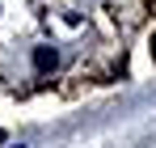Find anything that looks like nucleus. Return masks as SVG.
<instances>
[{
	"label": "nucleus",
	"instance_id": "nucleus-1",
	"mask_svg": "<svg viewBox=\"0 0 156 148\" xmlns=\"http://www.w3.org/2000/svg\"><path fill=\"white\" fill-rule=\"evenodd\" d=\"M55 64H59L55 47H34V68H38V72H51Z\"/></svg>",
	"mask_w": 156,
	"mask_h": 148
}]
</instances>
